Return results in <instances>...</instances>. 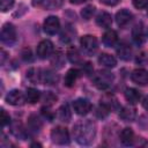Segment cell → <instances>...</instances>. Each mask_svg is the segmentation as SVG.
<instances>
[{
	"label": "cell",
	"instance_id": "obj_1",
	"mask_svg": "<svg viewBox=\"0 0 148 148\" xmlns=\"http://www.w3.org/2000/svg\"><path fill=\"white\" fill-rule=\"evenodd\" d=\"M96 132V124L90 119L80 120L73 127V136L75 141L83 146H88L95 140Z\"/></svg>",
	"mask_w": 148,
	"mask_h": 148
},
{
	"label": "cell",
	"instance_id": "obj_2",
	"mask_svg": "<svg viewBox=\"0 0 148 148\" xmlns=\"http://www.w3.org/2000/svg\"><path fill=\"white\" fill-rule=\"evenodd\" d=\"M51 139L52 142L57 143V145H68L71 139H69V133L67 131L66 127H61V126H57L54 128H52L51 131Z\"/></svg>",
	"mask_w": 148,
	"mask_h": 148
},
{
	"label": "cell",
	"instance_id": "obj_3",
	"mask_svg": "<svg viewBox=\"0 0 148 148\" xmlns=\"http://www.w3.org/2000/svg\"><path fill=\"white\" fill-rule=\"evenodd\" d=\"M112 81H113V75L106 71H101L94 76V84L101 90L108 89L112 84Z\"/></svg>",
	"mask_w": 148,
	"mask_h": 148
},
{
	"label": "cell",
	"instance_id": "obj_4",
	"mask_svg": "<svg viewBox=\"0 0 148 148\" xmlns=\"http://www.w3.org/2000/svg\"><path fill=\"white\" fill-rule=\"evenodd\" d=\"M1 42L7 45H12L16 40V29L12 23H6L3 24L1 29V35H0Z\"/></svg>",
	"mask_w": 148,
	"mask_h": 148
},
{
	"label": "cell",
	"instance_id": "obj_5",
	"mask_svg": "<svg viewBox=\"0 0 148 148\" xmlns=\"http://www.w3.org/2000/svg\"><path fill=\"white\" fill-rule=\"evenodd\" d=\"M80 44L82 46V49L84 50L86 53L88 54H92L97 51L98 49V42H97V38L92 35H86V36H82L81 39H80Z\"/></svg>",
	"mask_w": 148,
	"mask_h": 148
},
{
	"label": "cell",
	"instance_id": "obj_6",
	"mask_svg": "<svg viewBox=\"0 0 148 148\" xmlns=\"http://www.w3.org/2000/svg\"><path fill=\"white\" fill-rule=\"evenodd\" d=\"M36 53L37 57L40 59H46L49 57H51V54L53 53V44L51 40L49 39H44L42 40L36 49Z\"/></svg>",
	"mask_w": 148,
	"mask_h": 148
},
{
	"label": "cell",
	"instance_id": "obj_7",
	"mask_svg": "<svg viewBox=\"0 0 148 148\" xmlns=\"http://www.w3.org/2000/svg\"><path fill=\"white\" fill-rule=\"evenodd\" d=\"M73 109L79 116H86L91 111V103L86 98H77L73 102Z\"/></svg>",
	"mask_w": 148,
	"mask_h": 148
},
{
	"label": "cell",
	"instance_id": "obj_8",
	"mask_svg": "<svg viewBox=\"0 0 148 148\" xmlns=\"http://www.w3.org/2000/svg\"><path fill=\"white\" fill-rule=\"evenodd\" d=\"M43 28L47 35H56L60 29V21L57 16H49L45 18Z\"/></svg>",
	"mask_w": 148,
	"mask_h": 148
},
{
	"label": "cell",
	"instance_id": "obj_9",
	"mask_svg": "<svg viewBox=\"0 0 148 148\" xmlns=\"http://www.w3.org/2000/svg\"><path fill=\"white\" fill-rule=\"evenodd\" d=\"M6 102L9 104V105H14V106H18V105H22L25 101V97L23 95V92L21 90H17V89H14V90H10L7 95H6Z\"/></svg>",
	"mask_w": 148,
	"mask_h": 148
},
{
	"label": "cell",
	"instance_id": "obj_10",
	"mask_svg": "<svg viewBox=\"0 0 148 148\" xmlns=\"http://www.w3.org/2000/svg\"><path fill=\"white\" fill-rule=\"evenodd\" d=\"M131 79L139 86H146L148 84V71H146L145 68H136L132 72Z\"/></svg>",
	"mask_w": 148,
	"mask_h": 148
},
{
	"label": "cell",
	"instance_id": "obj_11",
	"mask_svg": "<svg viewBox=\"0 0 148 148\" xmlns=\"http://www.w3.org/2000/svg\"><path fill=\"white\" fill-rule=\"evenodd\" d=\"M133 18V15L130 10L127 9H120L117 14H116V22L120 28L126 27Z\"/></svg>",
	"mask_w": 148,
	"mask_h": 148
},
{
	"label": "cell",
	"instance_id": "obj_12",
	"mask_svg": "<svg viewBox=\"0 0 148 148\" xmlns=\"http://www.w3.org/2000/svg\"><path fill=\"white\" fill-rule=\"evenodd\" d=\"M64 0H34V6H42L46 9H57L62 6Z\"/></svg>",
	"mask_w": 148,
	"mask_h": 148
},
{
	"label": "cell",
	"instance_id": "obj_13",
	"mask_svg": "<svg viewBox=\"0 0 148 148\" xmlns=\"http://www.w3.org/2000/svg\"><path fill=\"white\" fill-rule=\"evenodd\" d=\"M40 82L44 84H49V86L54 84L58 82V75L49 69L40 71Z\"/></svg>",
	"mask_w": 148,
	"mask_h": 148
},
{
	"label": "cell",
	"instance_id": "obj_14",
	"mask_svg": "<svg viewBox=\"0 0 148 148\" xmlns=\"http://www.w3.org/2000/svg\"><path fill=\"white\" fill-rule=\"evenodd\" d=\"M119 138H120V141L123 145L125 146H131V145H134V133L132 131V128L130 127H125L120 134H119Z\"/></svg>",
	"mask_w": 148,
	"mask_h": 148
},
{
	"label": "cell",
	"instance_id": "obj_15",
	"mask_svg": "<svg viewBox=\"0 0 148 148\" xmlns=\"http://www.w3.org/2000/svg\"><path fill=\"white\" fill-rule=\"evenodd\" d=\"M98 62H99V65H102V66H104L106 68H113L117 65L116 58L113 56L109 54V53H102L98 57Z\"/></svg>",
	"mask_w": 148,
	"mask_h": 148
},
{
	"label": "cell",
	"instance_id": "obj_16",
	"mask_svg": "<svg viewBox=\"0 0 148 148\" xmlns=\"http://www.w3.org/2000/svg\"><path fill=\"white\" fill-rule=\"evenodd\" d=\"M96 23L101 28H109L112 24V17L106 12H101L96 17Z\"/></svg>",
	"mask_w": 148,
	"mask_h": 148
},
{
	"label": "cell",
	"instance_id": "obj_17",
	"mask_svg": "<svg viewBox=\"0 0 148 148\" xmlns=\"http://www.w3.org/2000/svg\"><path fill=\"white\" fill-rule=\"evenodd\" d=\"M117 54L123 60H130L132 57V47L127 43H121L117 49Z\"/></svg>",
	"mask_w": 148,
	"mask_h": 148
},
{
	"label": "cell",
	"instance_id": "obj_18",
	"mask_svg": "<svg viewBox=\"0 0 148 148\" xmlns=\"http://www.w3.org/2000/svg\"><path fill=\"white\" fill-rule=\"evenodd\" d=\"M77 77H79V71H77V69H74V68H71V69L66 73V75H65L64 84H65L66 87H68V88H72V87H74V84H75Z\"/></svg>",
	"mask_w": 148,
	"mask_h": 148
},
{
	"label": "cell",
	"instance_id": "obj_19",
	"mask_svg": "<svg viewBox=\"0 0 148 148\" xmlns=\"http://www.w3.org/2000/svg\"><path fill=\"white\" fill-rule=\"evenodd\" d=\"M125 98L130 104H136L141 98V94L134 88H127L125 90Z\"/></svg>",
	"mask_w": 148,
	"mask_h": 148
},
{
	"label": "cell",
	"instance_id": "obj_20",
	"mask_svg": "<svg viewBox=\"0 0 148 148\" xmlns=\"http://www.w3.org/2000/svg\"><path fill=\"white\" fill-rule=\"evenodd\" d=\"M102 40H103V44H104L105 46L111 47V46H113V45L117 43V40H118V35H117V32H116L114 30H108V31H105V34L103 35Z\"/></svg>",
	"mask_w": 148,
	"mask_h": 148
},
{
	"label": "cell",
	"instance_id": "obj_21",
	"mask_svg": "<svg viewBox=\"0 0 148 148\" xmlns=\"http://www.w3.org/2000/svg\"><path fill=\"white\" fill-rule=\"evenodd\" d=\"M119 117L124 121H132L135 118V110L130 106H124V108H121V110L119 112Z\"/></svg>",
	"mask_w": 148,
	"mask_h": 148
},
{
	"label": "cell",
	"instance_id": "obj_22",
	"mask_svg": "<svg viewBox=\"0 0 148 148\" xmlns=\"http://www.w3.org/2000/svg\"><path fill=\"white\" fill-rule=\"evenodd\" d=\"M40 99V91L35 88H28L25 94V101L30 104H35Z\"/></svg>",
	"mask_w": 148,
	"mask_h": 148
},
{
	"label": "cell",
	"instance_id": "obj_23",
	"mask_svg": "<svg viewBox=\"0 0 148 148\" xmlns=\"http://www.w3.org/2000/svg\"><path fill=\"white\" fill-rule=\"evenodd\" d=\"M58 116H59V119L61 121H65V123H68L71 121V118H72V112H71V109L68 106V104H64L59 108L58 110Z\"/></svg>",
	"mask_w": 148,
	"mask_h": 148
},
{
	"label": "cell",
	"instance_id": "obj_24",
	"mask_svg": "<svg viewBox=\"0 0 148 148\" xmlns=\"http://www.w3.org/2000/svg\"><path fill=\"white\" fill-rule=\"evenodd\" d=\"M28 126H29V128H30L31 131L38 132V131L42 128L43 123H42V120L39 119V117H37L36 114H31V116L29 117V119H28Z\"/></svg>",
	"mask_w": 148,
	"mask_h": 148
},
{
	"label": "cell",
	"instance_id": "obj_25",
	"mask_svg": "<svg viewBox=\"0 0 148 148\" xmlns=\"http://www.w3.org/2000/svg\"><path fill=\"white\" fill-rule=\"evenodd\" d=\"M143 28H142V24H136L134 28H133V31H132V37H133V40L136 43V44H141L143 42Z\"/></svg>",
	"mask_w": 148,
	"mask_h": 148
},
{
	"label": "cell",
	"instance_id": "obj_26",
	"mask_svg": "<svg viewBox=\"0 0 148 148\" xmlns=\"http://www.w3.org/2000/svg\"><path fill=\"white\" fill-rule=\"evenodd\" d=\"M67 58H68V60H69L72 64H80L81 60H82L80 52H79L77 49H75V47H71V49L67 51Z\"/></svg>",
	"mask_w": 148,
	"mask_h": 148
},
{
	"label": "cell",
	"instance_id": "obj_27",
	"mask_svg": "<svg viewBox=\"0 0 148 148\" xmlns=\"http://www.w3.org/2000/svg\"><path fill=\"white\" fill-rule=\"evenodd\" d=\"M71 28H72V27H66V28L64 29V31L61 32V35H60V40H61L62 43H65V44L69 43V42L73 39V35L75 34V31L73 32V30H72Z\"/></svg>",
	"mask_w": 148,
	"mask_h": 148
},
{
	"label": "cell",
	"instance_id": "obj_28",
	"mask_svg": "<svg viewBox=\"0 0 148 148\" xmlns=\"http://www.w3.org/2000/svg\"><path fill=\"white\" fill-rule=\"evenodd\" d=\"M12 133L17 136V138H21V139H24L25 138V130H23L21 123H15L12 125Z\"/></svg>",
	"mask_w": 148,
	"mask_h": 148
},
{
	"label": "cell",
	"instance_id": "obj_29",
	"mask_svg": "<svg viewBox=\"0 0 148 148\" xmlns=\"http://www.w3.org/2000/svg\"><path fill=\"white\" fill-rule=\"evenodd\" d=\"M40 71L42 69H36V68H30L27 73L28 79L31 82H40Z\"/></svg>",
	"mask_w": 148,
	"mask_h": 148
},
{
	"label": "cell",
	"instance_id": "obj_30",
	"mask_svg": "<svg viewBox=\"0 0 148 148\" xmlns=\"http://www.w3.org/2000/svg\"><path fill=\"white\" fill-rule=\"evenodd\" d=\"M94 13H95V7H94L92 5L86 6V7L81 10V15H82V17H83L84 20H90V18L92 17Z\"/></svg>",
	"mask_w": 148,
	"mask_h": 148
},
{
	"label": "cell",
	"instance_id": "obj_31",
	"mask_svg": "<svg viewBox=\"0 0 148 148\" xmlns=\"http://www.w3.org/2000/svg\"><path fill=\"white\" fill-rule=\"evenodd\" d=\"M110 112V109L106 104H101L96 110V116L98 118H105Z\"/></svg>",
	"mask_w": 148,
	"mask_h": 148
},
{
	"label": "cell",
	"instance_id": "obj_32",
	"mask_svg": "<svg viewBox=\"0 0 148 148\" xmlns=\"http://www.w3.org/2000/svg\"><path fill=\"white\" fill-rule=\"evenodd\" d=\"M136 64L139 65H148V52L147 51H141L136 58H135Z\"/></svg>",
	"mask_w": 148,
	"mask_h": 148
},
{
	"label": "cell",
	"instance_id": "obj_33",
	"mask_svg": "<svg viewBox=\"0 0 148 148\" xmlns=\"http://www.w3.org/2000/svg\"><path fill=\"white\" fill-rule=\"evenodd\" d=\"M0 121H1V126L2 127L10 123V117L3 109H1V111H0Z\"/></svg>",
	"mask_w": 148,
	"mask_h": 148
},
{
	"label": "cell",
	"instance_id": "obj_34",
	"mask_svg": "<svg viewBox=\"0 0 148 148\" xmlns=\"http://www.w3.org/2000/svg\"><path fill=\"white\" fill-rule=\"evenodd\" d=\"M15 0H0V6H1V12H7L9 10L13 5H14Z\"/></svg>",
	"mask_w": 148,
	"mask_h": 148
},
{
	"label": "cell",
	"instance_id": "obj_35",
	"mask_svg": "<svg viewBox=\"0 0 148 148\" xmlns=\"http://www.w3.org/2000/svg\"><path fill=\"white\" fill-rule=\"evenodd\" d=\"M44 102L47 104V105H50V104H52L53 102H56L57 99H58V97L54 95V94H52V92H50V91H47V92H45V95H44Z\"/></svg>",
	"mask_w": 148,
	"mask_h": 148
},
{
	"label": "cell",
	"instance_id": "obj_36",
	"mask_svg": "<svg viewBox=\"0 0 148 148\" xmlns=\"http://www.w3.org/2000/svg\"><path fill=\"white\" fill-rule=\"evenodd\" d=\"M133 5L135 8L138 9H143L146 7H148V0H132Z\"/></svg>",
	"mask_w": 148,
	"mask_h": 148
},
{
	"label": "cell",
	"instance_id": "obj_37",
	"mask_svg": "<svg viewBox=\"0 0 148 148\" xmlns=\"http://www.w3.org/2000/svg\"><path fill=\"white\" fill-rule=\"evenodd\" d=\"M42 113H43V116L46 118V119H49L50 121H52L53 120V118H54V113L46 106H44V108H42Z\"/></svg>",
	"mask_w": 148,
	"mask_h": 148
},
{
	"label": "cell",
	"instance_id": "obj_38",
	"mask_svg": "<svg viewBox=\"0 0 148 148\" xmlns=\"http://www.w3.org/2000/svg\"><path fill=\"white\" fill-rule=\"evenodd\" d=\"M52 64H56L58 68L62 67V64H64V57H62L60 53H58V54L56 56V58L52 60ZM56 65H54V66H56Z\"/></svg>",
	"mask_w": 148,
	"mask_h": 148
},
{
	"label": "cell",
	"instance_id": "obj_39",
	"mask_svg": "<svg viewBox=\"0 0 148 148\" xmlns=\"http://www.w3.org/2000/svg\"><path fill=\"white\" fill-rule=\"evenodd\" d=\"M21 56H22V58H23L24 61H31V60H32V56H31L30 49H24V50L22 51Z\"/></svg>",
	"mask_w": 148,
	"mask_h": 148
},
{
	"label": "cell",
	"instance_id": "obj_40",
	"mask_svg": "<svg viewBox=\"0 0 148 148\" xmlns=\"http://www.w3.org/2000/svg\"><path fill=\"white\" fill-rule=\"evenodd\" d=\"M99 1L106 6H116L120 2V0H99Z\"/></svg>",
	"mask_w": 148,
	"mask_h": 148
},
{
	"label": "cell",
	"instance_id": "obj_41",
	"mask_svg": "<svg viewBox=\"0 0 148 148\" xmlns=\"http://www.w3.org/2000/svg\"><path fill=\"white\" fill-rule=\"evenodd\" d=\"M142 105H143V108L148 111V96H146V97L143 98V101H142Z\"/></svg>",
	"mask_w": 148,
	"mask_h": 148
},
{
	"label": "cell",
	"instance_id": "obj_42",
	"mask_svg": "<svg viewBox=\"0 0 148 148\" xmlns=\"http://www.w3.org/2000/svg\"><path fill=\"white\" fill-rule=\"evenodd\" d=\"M5 59H6V52L3 50H1V64H3Z\"/></svg>",
	"mask_w": 148,
	"mask_h": 148
},
{
	"label": "cell",
	"instance_id": "obj_43",
	"mask_svg": "<svg viewBox=\"0 0 148 148\" xmlns=\"http://www.w3.org/2000/svg\"><path fill=\"white\" fill-rule=\"evenodd\" d=\"M71 1V3H74V5H80V3H82L84 0H69Z\"/></svg>",
	"mask_w": 148,
	"mask_h": 148
}]
</instances>
